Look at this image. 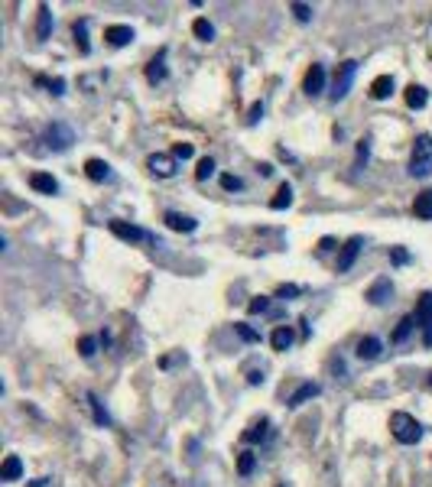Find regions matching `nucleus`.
I'll list each match as a JSON object with an SVG mask.
<instances>
[{
  "mask_svg": "<svg viewBox=\"0 0 432 487\" xmlns=\"http://www.w3.org/2000/svg\"><path fill=\"white\" fill-rule=\"evenodd\" d=\"M432 172V134H420L410 153V176L413 179H426Z\"/></svg>",
  "mask_w": 432,
  "mask_h": 487,
  "instance_id": "f257e3e1",
  "label": "nucleus"
},
{
  "mask_svg": "<svg viewBox=\"0 0 432 487\" xmlns=\"http://www.w3.org/2000/svg\"><path fill=\"white\" fill-rule=\"evenodd\" d=\"M390 432L400 445H416L422 439V425L410 413H393L390 416Z\"/></svg>",
  "mask_w": 432,
  "mask_h": 487,
  "instance_id": "f03ea898",
  "label": "nucleus"
},
{
  "mask_svg": "<svg viewBox=\"0 0 432 487\" xmlns=\"http://www.w3.org/2000/svg\"><path fill=\"white\" fill-rule=\"evenodd\" d=\"M354 75H358V62H354V59H348V62L338 65L335 85H332V101H341V98L348 95L351 85H354Z\"/></svg>",
  "mask_w": 432,
  "mask_h": 487,
  "instance_id": "7ed1b4c3",
  "label": "nucleus"
},
{
  "mask_svg": "<svg viewBox=\"0 0 432 487\" xmlns=\"http://www.w3.org/2000/svg\"><path fill=\"white\" fill-rule=\"evenodd\" d=\"M416 325H422V344L432 348V293H422L416 306Z\"/></svg>",
  "mask_w": 432,
  "mask_h": 487,
  "instance_id": "20e7f679",
  "label": "nucleus"
},
{
  "mask_svg": "<svg viewBox=\"0 0 432 487\" xmlns=\"http://www.w3.org/2000/svg\"><path fill=\"white\" fill-rule=\"evenodd\" d=\"M111 234L120 237L127 244H137V241H156L150 231H143L140 224H130V221H111Z\"/></svg>",
  "mask_w": 432,
  "mask_h": 487,
  "instance_id": "39448f33",
  "label": "nucleus"
},
{
  "mask_svg": "<svg viewBox=\"0 0 432 487\" xmlns=\"http://www.w3.org/2000/svg\"><path fill=\"white\" fill-rule=\"evenodd\" d=\"M147 169L153 172L156 179H172L176 169H179V163H176V156H169V153H153V156L147 159Z\"/></svg>",
  "mask_w": 432,
  "mask_h": 487,
  "instance_id": "423d86ee",
  "label": "nucleus"
},
{
  "mask_svg": "<svg viewBox=\"0 0 432 487\" xmlns=\"http://www.w3.org/2000/svg\"><path fill=\"white\" fill-rule=\"evenodd\" d=\"M46 140H49V149H55V153H65V149L75 143V134H72V127H65V124H59V120H55L53 127L46 130Z\"/></svg>",
  "mask_w": 432,
  "mask_h": 487,
  "instance_id": "0eeeda50",
  "label": "nucleus"
},
{
  "mask_svg": "<svg viewBox=\"0 0 432 487\" xmlns=\"http://www.w3.org/2000/svg\"><path fill=\"white\" fill-rule=\"evenodd\" d=\"M361 247H364V237H348V244L341 247V254H338V273H348L354 260H358Z\"/></svg>",
  "mask_w": 432,
  "mask_h": 487,
  "instance_id": "6e6552de",
  "label": "nucleus"
},
{
  "mask_svg": "<svg viewBox=\"0 0 432 487\" xmlns=\"http://www.w3.org/2000/svg\"><path fill=\"white\" fill-rule=\"evenodd\" d=\"M322 88H325V68H322V65H312V68L306 72L303 91H306L309 98H318V95H322Z\"/></svg>",
  "mask_w": 432,
  "mask_h": 487,
  "instance_id": "1a4fd4ad",
  "label": "nucleus"
},
{
  "mask_svg": "<svg viewBox=\"0 0 432 487\" xmlns=\"http://www.w3.org/2000/svg\"><path fill=\"white\" fill-rule=\"evenodd\" d=\"M163 221H166L172 231H182V234H192L195 228H199V221H195V218H189V214H179V212H166V214H163Z\"/></svg>",
  "mask_w": 432,
  "mask_h": 487,
  "instance_id": "9d476101",
  "label": "nucleus"
},
{
  "mask_svg": "<svg viewBox=\"0 0 432 487\" xmlns=\"http://www.w3.org/2000/svg\"><path fill=\"white\" fill-rule=\"evenodd\" d=\"M147 82H150V85H159V82H166V49H159L156 59L147 65Z\"/></svg>",
  "mask_w": 432,
  "mask_h": 487,
  "instance_id": "9b49d317",
  "label": "nucleus"
},
{
  "mask_svg": "<svg viewBox=\"0 0 432 487\" xmlns=\"http://www.w3.org/2000/svg\"><path fill=\"white\" fill-rule=\"evenodd\" d=\"M105 39L111 46H127V43H134V30L124 26V23H114V26H107L105 30Z\"/></svg>",
  "mask_w": 432,
  "mask_h": 487,
  "instance_id": "f8f14e48",
  "label": "nucleus"
},
{
  "mask_svg": "<svg viewBox=\"0 0 432 487\" xmlns=\"http://www.w3.org/2000/svg\"><path fill=\"white\" fill-rule=\"evenodd\" d=\"M318 393H322V387L309 380V383H303V387H299V390H296L289 400H286V406H289V410H296V406H303V403L312 400V396H318Z\"/></svg>",
  "mask_w": 432,
  "mask_h": 487,
  "instance_id": "ddd939ff",
  "label": "nucleus"
},
{
  "mask_svg": "<svg viewBox=\"0 0 432 487\" xmlns=\"http://www.w3.org/2000/svg\"><path fill=\"white\" fill-rule=\"evenodd\" d=\"M30 185L39 192V195H55V192H59V182H55L49 172H33V176H30Z\"/></svg>",
  "mask_w": 432,
  "mask_h": 487,
  "instance_id": "4468645a",
  "label": "nucleus"
},
{
  "mask_svg": "<svg viewBox=\"0 0 432 487\" xmlns=\"http://www.w3.org/2000/svg\"><path fill=\"white\" fill-rule=\"evenodd\" d=\"M84 176L91 182H107L111 179V166H107L105 159H88L84 163Z\"/></svg>",
  "mask_w": 432,
  "mask_h": 487,
  "instance_id": "2eb2a0df",
  "label": "nucleus"
},
{
  "mask_svg": "<svg viewBox=\"0 0 432 487\" xmlns=\"http://www.w3.org/2000/svg\"><path fill=\"white\" fill-rule=\"evenodd\" d=\"M364 299H368L370 306H384V302L390 299V279H377V283L364 293Z\"/></svg>",
  "mask_w": 432,
  "mask_h": 487,
  "instance_id": "dca6fc26",
  "label": "nucleus"
},
{
  "mask_svg": "<svg viewBox=\"0 0 432 487\" xmlns=\"http://www.w3.org/2000/svg\"><path fill=\"white\" fill-rule=\"evenodd\" d=\"M393 95V75H377L374 82H370V98L374 101H384V98Z\"/></svg>",
  "mask_w": 432,
  "mask_h": 487,
  "instance_id": "f3484780",
  "label": "nucleus"
},
{
  "mask_svg": "<svg viewBox=\"0 0 432 487\" xmlns=\"http://www.w3.org/2000/svg\"><path fill=\"white\" fill-rule=\"evenodd\" d=\"M380 351H384V344H380V338H374V335H368V338L358 341V358L361 360H377Z\"/></svg>",
  "mask_w": 432,
  "mask_h": 487,
  "instance_id": "a211bd4d",
  "label": "nucleus"
},
{
  "mask_svg": "<svg viewBox=\"0 0 432 487\" xmlns=\"http://www.w3.org/2000/svg\"><path fill=\"white\" fill-rule=\"evenodd\" d=\"M413 212H416V218H422V221H432V189L420 192L416 195V201H413Z\"/></svg>",
  "mask_w": 432,
  "mask_h": 487,
  "instance_id": "6ab92c4d",
  "label": "nucleus"
},
{
  "mask_svg": "<svg viewBox=\"0 0 432 487\" xmlns=\"http://www.w3.org/2000/svg\"><path fill=\"white\" fill-rule=\"evenodd\" d=\"M23 475V461L17 455H7L3 458V468H0V481H20Z\"/></svg>",
  "mask_w": 432,
  "mask_h": 487,
  "instance_id": "aec40b11",
  "label": "nucleus"
},
{
  "mask_svg": "<svg viewBox=\"0 0 432 487\" xmlns=\"http://www.w3.org/2000/svg\"><path fill=\"white\" fill-rule=\"evenodd\" d=\"M289 205H293V185L283 182V185L276 189V195L270 199V208H273V212H283V208H289Z\"/></svg>",
  "mask_w": 432,
  "mask_h": 487,
  "instance_id": "412c9836",
  "label": "nucleus"
},
{
  "mask_svg": "<svg viewBox=\"0 0 432 487\" xmlns=\"http://www.w3.org/2000/svg\"><path fill=\"white\" fill-rule=\"evenodd\" d=\"M406 104H410L413 111H422V107L429 104V91L422 85H410L406 88Z\"/></svg>",
  "mask_w": 432,
  "mask_h": 487,
  "instance_id": "4be33fe9",
  "label": "nucleus"
},
{
  "mask_svg": "<svg viewBox=\"0 0 432 487\" xmlns=\"http://www.w3.org/2000/svg\"><path fill=\"white\" fill-rule=\"evenodd\" d=\"M293 329L289 325H280V329L270 335V344H273V351H289V344H293Z\"/></svg>",
  "mask_w": 432,
  "mask_h": 487,
  "instance_id": "5701e85b",
  "label": "nucleus"
},
{
  "mask_svg": "<svg viewBox=\"0 0 432 487\" xmlns=\"http://www.w3.org/2000/svg\"><path fill=\"white\" fill-rule=\"evenodd\" d=\"M413 329H416V315H403L397 322V329H393V344H403L413 335Z\"/></svg>",
  "mask_w": 432,
  "mask_h": 487,
  "instance_id": "b1692460",
  "label": "nucleus"
},
{
  "mask_svg": "<svg viewBox=\"0 0 432 487\" xmlns=\"http://www.w3.org/2000/svg\"><path fill=\"white\" fill-rule=\"evenodd\" d=\"M84 400H88V406H91V416H95L98 425H111V416H107V410L101 406V400H98L95 393L88 390V393H84Z\"/></svg>",
  "mask_w": 432,
  "mask_h": 487,
  "instance_id": "393cba45",
  "label": "nucleus"
},
{
  "mask_svg": "<svg viewBox=\"0 0 432 487\" xmlns=\"http://www.w3.org/2000/svg\"><path fill=\"white\" fill-rule=\"evenodd\" d=\"M49 33H53V10L42 3V7H39V20H36V36H39V39H49Z\"/></svg>",
  "mask_w": 432,
  "mask_h": 487,
  "instance_id": "a878e982",
  "label": "nucleus"
},
{
  "mask_svg": "<svg viewBox=\"0 0 432 487\" xmlns=\"http://www.w3.org/2000/svg\"><path fill=\"white\" fill-rule=\"evenodd\" d=\"M192 33L199 36L201 43H211V39H215V26H211V23L205 20V17H199V20L192 23Z\"/></svg>",
  "mask_w": 432,
  "mask_h": 487,
  "instance_id": "bb28decb",
  "label": "nucleus"
},
{
  "mask_svg": "<svg viewBox=\"0 0 432 487\" xmlns=\"http://www.w3.org/2000/svg\"><path fill=\"white\" fill-rule=\"evenodd\" d=\"M72 33H75V43H78V49H82L84 55L91 53V46H88V20H78Z\"/></svg>",
  "mask_w": 432,
  "mask_h": 487,
  "instance_id": "cd10ccee",
  "label": "nucleus"
},
{
  "mask_svg": "<svg viewBox=\"0 0 432 487\" xmlns=\"http://www.w3.org/2000/svg\"><path fill=\"white\" fill-rule=\"evenodd\" d=\"M267 429H270V423H267V419H260V423L251 425V429H247L241 439H244V442H264V439H267Z\"/></svg>",
  "mask_w": 432,
  "mask_h": 487,
  "instance_id": "c85d7f7f",
  "label": "nucleus"
},
{
  "mask_svg": "<svg viewBox=\"0 0 432 487\" xmlns=\"http://www.w3.org/2000/svg\"><path fill=\"white\" fill-rule=\"evenodd\" d=\"M211 176H215V159H211V156L199 159V166H195V179L205 182V179H211Z\"/></svg>",
  "mask_w": 432,
  "mask_h": 487,
  "instance_id": "c756f323",
  "label": "nucleus"
},
{
  "mask_svg": "<svg viewBox=\"0 0 432 487\" xmlns=\"http://www.w3.org/2000/svg\"><path fill=\"white\" fill-rule=\"evenodd\" d=\"M253 468H257V455L253 452H241V458H237V475H251Z\"/></svg>",
  "mask_w": 432,
  "mask_h": 487,
  "instance_id": "7c9ffc66",
  "label": "nucleus"
},
{
  "mask_svg": "<svg viewBox=\"0 0 432 487\" xmlns=\"http://www.w3.org/2000/svg\"><path fill=\"white\" fill-rule=\"evenodd\" d=\"M95 351H98V341L91 338V335L78 338V354H82V358H95Z\"/></svg>",
  "mask_w": 432,
  "mask_h": 487,
  "instance_id": "2f4dec72",
  "label": "nucleus"
},
{
  "mask_svg": "<svg viewBox=\"0 0 432 487\" xmlns=\"http://www.w3.org/2000/svg\"><path fill=\"white\" fill-rule=\"evenodd\" d=\"M247 312H251V315H260V312H270V299H267V296H253L251 302H247Z\"/></svg>",
  "mask_w": 432,
  "mask_h": 487,
  "instance_id": "473e14b6",
  "label": "nucleus"
},
{
  "mask_svg": "<svg viewBox=\"0 0 432 487\" xmlns=\"http://www.w3.org/2000/svg\"><path fill=\"white\" fill-rule=\"evenodd\" d=\"M234 331H237V335H241V341H247V344L260 341V331H253L251 325H244V322H237V325H234Z\"/></svg>",
  "mask_w": 432,
  "mask_h": 487,
  "instance_id": "72a5a7b5",
  "label": "nucleus"
},
{
  "mask_svg": "<svg viewBox=\"0 0 432 487\" xmlns=\"http://www.w3.org/2000/svg\"><path fill=\"white\" fill-rule=\"evenodd\" d=\"M260 117H264V101H253L251 111H247V127H253Z\"/></svg>",
  "mask_w": 432,
  "mask_h": 487,
  "instance_id": "f704fd0d",
  "label": "nucleus"
},
{
  "mask_svg": "<svg viewBox=\"0 0 432 487\" xmlns=\"http://www.w3.org/2000/svg\"><path fill=\"white\" fill-rule=\"evenodd\" d=\"M293 13H296V20H299V23L312 20V7H309V3H293Z\"/></svg>",
  "mask_w": 432,
  "mask_h": 487,
  "instance_id": "c9c22d12",
  "label": "nucleus"
},
{
  "mask_svg": "<svg viewBox=\"0 0 432 487\" xmlns=\"http://www.w3.org/2000/svg\"><path fill=\"white\" fill-rule=\"evenodd\" d=\"M222 189H224V192H241L244 182L237 179V176H222Z\"/></svg>",
  "mask_w": 432,
  "mask_h": 487,
  "instance_id": "e433bc0d",
  "label": "nucleus"
},
{
  "mask_svg": "<svg viewBox=\"0 0 432 487\" xmlns=\"http://www.w3.org/2000/svg\"><path fill=\"white\" fill-rule=\"evenodd\" d=\"M390 260H393V266H403V264H410V254H406L403 247H393V250H390Z\"/></svg>",
  "mask_w": 432,
  "mask_h": 487,
  "instance_id": "4c0bfd02",
  "label": "nucleus"
},
{
  "mask_svg": "<svg viewBox=\"0 0 432 487\" xmlns=\"http://www.w3.org/2000/svg\"><path fill=\"white\" fill-rule=\"evenodd\" d=\"M192 153H195L192 143H176V149H172V156L176 159H192Z\"/></svg>",
  "mask_w": 432,
  "mask_h": 487,
  "instance_id": "58836bf2",
  "label": "nucleus"
},
{
  "mask_svg": "<svg viewBox=\"0 0 432 487\" xmlns=\"http://www.w3.org/2000/svg\"><path fill=\"white\" fill-rule=\"evenodd\" d=\"M299 293H303V289L293 286V283H289V286H280V289H276V296H280V299H296Z\"/></svg>",
  "mask_w": 432,
  "mask_h": 487,
  "instance_id": "ea45409f",
  "label": "nucleus"
},
{
  "mask_svg": "<svg viewBox=\"0 0 432 487\" xmlns=\"http://www.w3.org/2000/svg\"><path fill=\"white\" fill-rule=\"evenodd\" d=\"M368 153H370V140H361V143H358V166L368 163Z\"/></svg>",
  "mask_w": 432,
  "mask_h": 487,
  "instance_id": "a19ab883",
  "label": "nucleus"
},
{
  "mask_svg": "<svg viewBox=\"0 0 432 487\" xmlns=\"http://www.w3.org/2000/svg\"><path fill=\"white\" fill-rule=\"evenodd\" d=\"M46 85H49L53 95H65V82H62V78H53V82H46Z\"/></svg>",
  "mask_w": 432,
  "mask_h": 487,
  "instance_id": "79ce46f5",
  "label": "nucleus"
},
{
  "mask_svg": "<svg viewBox=\"0 0 432 487\" xmlns=\"http://www.w3.org/2000/svg\"><path fill=\"white\" fill-rule=\"evenodd\" d=\"M429 383H432V377H429Z\"/></svg>",
  "mask_w": 432,
  "mask_h": 487,
  "instance_id": "37998d69",
  "label": "nucleus"
},
{
  "mask_svg": "<svg viewBox=\"0 0 432 487\" xmlns=\"http://www.w3.org/2000/svg\"><path fill=\"white\" fill-rule=\"evenodd\" d=\"M280 487H283V484H280Z\"/></svg>",
  "mask_w": 432,
  "mask_h": 487,
  "instance_id": "c03bdc74",
  "label": "nucleus"
}]
</instances>
